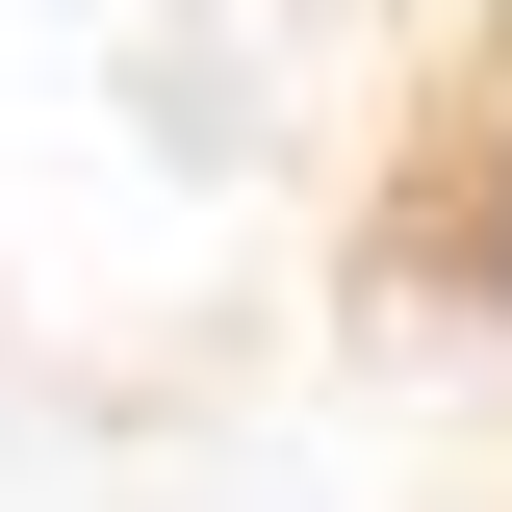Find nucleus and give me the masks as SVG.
<instances>
[{
    "instance_id": "nucleus-1",
    "label": "nucleus",
    "mask_w": 512,
    "mask_h": 512,
    "mask_svg": "<svg viewBox=\"0 0 512 512\" xmlns=\"http://www.w3.org/2000/svg\"><path fill=\"white\" fill-rule=\"evenodd\" d=\"M384 282H410V308H461V333H512V77L436 128V180L384 205Z\"/></svg>"
}]
</instances>
